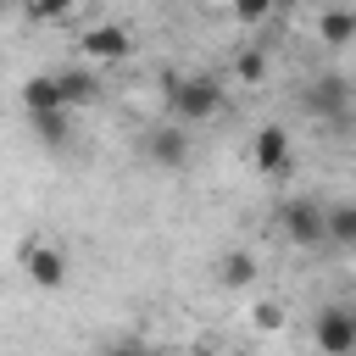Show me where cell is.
Masks as SVG:
<instances>
[{
  "label": "cell",
  "mask_w": 356,
  "mask_h": 356,
  "mask_svg": "<svg viewBox=\"0 0 356 356\" xmlns=\"http://www.w3.org/2000/svg\"><path fill=\"white\" fill-rule=\"evenodd\" d=\"M161 89H167V111L178 122H206L222 111V78H211V72H184V78L167 72Z\"/></svg>",
  "instance_id": "obj_1"
},
{
  "label": "cell",
  "mask_w": 356,
  "mask_h": 356,
  "mask_svg": "<svg viewBox=\"0 0 356 356\" xmlns=\"http://www.w3.org/2000/svg\"><path fill=\"white\" fill-rule=\"evenodd\" d=\"M278 228H284V239L289 245H328V206L323 200H312V195H295V200H284L278 206Z\"/></svg>",
  "instance_id": "obj_2"
},
{
  "label": "cell",
  "mask_w": 356,
  "mask_h": 356,
  "mask_svg": "<svg viewBox=\"0 0 356 356\" xmlns=\"http://www.w3.org/2000/svg\"><path fill=\"white\" fill-rule=\"evenodd\" d=\"M300 106H306L312 117H323V122H345V117H350V106H356V83H350V78H339V72H317V78L306 83Z\"/></svg>",
  "instance_id": "obj_3"
},
{
  "label": "cell",
  "mask_w": 356,
  "mask_h": 356,
  "mask_svg": "<svg viewBox=\"0 0 356 356\" xmlns=\"http://www.w3.org/2000/svg\"><path fill=\"white\" fill-rule=\"evenodd\" d=\"M312 339H317L323 356H356V306L350 300L323 306L317 323H312Z\"/></svg>",
  "instance_id": "obj_4"
},
{
  "label": "cell",
  "mask_w": 356,
  "mask_h": 356,
  "mask_svg": "<svg viewBox=\"0 0 356 356\" xmlns=\"http://www.w3.org/2000/svg\"><path fill=\"white\" fill-rule=\"evenodd\" d=\"M22 273H28V284H39V289H61V284H67V256H61V245L28 239V245H22Z\"/></svg>",
  "instance_id": "obj_5"
},
{
  "label": "cell",
  "mask_w": 356,
  "mask_h": 356,
  "mask_svg": "<svg viewBox=\"0 0 356 356\" xmlns=\"http://www.w3.org/2000/svg\"><path fill=\"white\" fill-rule=\"evenodd\" d=\"M83 56L89 61H128L134 56V33L122 28V22H95V28H83Z\"/></svg>",
  "instance_id": "obj_6"
},
{
  "label": "cell",
  "mask_w": 356,
  "mask_h": 356,
  "mask_svg": "<svg viewBox=\"0 0 356 356\" xmlns=\"http://www.w3.org/2000/svg\"><path fill=\"white\" fill-rule=\"evenodd\" d=\"M145 156H150L156 167L178 172V167L189 161V134H184L178 122H161V128H150V134H145Z\"/></svg>",
  "instance_id": "obj_7"
},
{
  "label": "cell",
  "mask_w": 356,
  "mask_h": 356,
  "mask_svg": "<svg viewBox=\"0 0 356 356\" xmlns=\"http://www.w3.org/2000/svg\"><path fill=\"white\" fill-rule=\"evenodd\" d=\"M250 161H256L267 178L284 172V167H289V128H284V122H261L256 139H250Z\"/></svg>",
  "instance_id": "obj_8"
},
{
  "label": "cell",
  "mask_w": 356,
  "mask_h": 356,
  "mask_svg": "<svg viewBox=\"0 0 356 356\" xmlns=\"http://www.w3.org/2000/svg\"><path fill=\"white\" fill-rule=\"evenodd\" d=\"M56 89H61V106H67V111H78V106H95L100 78H95L89 67H67V72H56Z\"/></svg>",
  "instance_id": "obj_9"
},
{
  "label": "cell",
  "mask_w": 356,
  "mask_h": 356,
  "mask_svg": "<svg viewBox=\"0 0 356 356\" xmlns=\"http://www.w3.org/2000/svg\"><path fill=\"white\" fill-rule=\"evenodd\" d=\"M22 106H28V117H39V111H67V106H61V89H56V72H33V78L22 83Z\"/></svg>",
  "instance_id": "obj_10"
},
{
  "label": "cell",
  "mask_w": 356,
  "mask_h": 356,
  "mask_svg": "<svg viewBox=\"0 0 356 356\" xmlns=\"http://www.w3.org/2000/svg\"><path fill=\"white\" fill-rule=\"evenodd\" d=\"M317 39L323 44H356V11L350 6H328L317 17Z\"/></svg>",
  "instance_id": "obj_11"
},
{
  "label": "cell",
  "mask_w": 356,
  "mask_h": 356,
  "mask_svg": "<svg viewBox=\"0 0 356 356\" xmlns=\"http://www.w3.org/2000/svg\"><path fill=\"white\" fill-rule=\"evenodd\" d=\"M217 284H222V289H245V284H256V256H250V250H228V256L217 261Z\"/></svg>",
  "instance_id": "obj_12"
},
{
  "label": "cell",
  "mask_w": 356,
  "mask_h": 356,
  "mask_svg": "<svg viewBox=\"0 0 356 356\" xmlns=\"http://www.w3.org/2000/svg\"><path fill=\"white\" fill-rule=\"evenodd\" d=\"M328 245H339V250H356V200H339V206H328Z\"/></svg>",
  "instance_id": "obj_13"
},
{
  "label": "cell",
  "mask_w": 356,
  "mask_h": 356,
  "mask_svg": "<svg viewBox=\"0 0 356 356\" xmlns=\"http://www.w3.org/2000/svg\"><path fill=\"white\" fill-rule=\"evenodd\" d=\"M33 134H39L44 145H67V139H72V122H67V111H39V117H33Z\"/></svg>",
  "instance_id": "obj_14"
},
{
  "label": "cell",
  "mask_w": 356,
  "mask_h": 356,
  "mask_svg": "<svg viewBox=\"0 0 356 356\" xmlns=\"http://www.w3.org/2000/svg\"><path fill=\"white\" fill-rule=\"evenodd\" d=\"M250 323H256L261 334H278V328L289 323V312H284V300H256V306H250Z\"/></svg>",
  "instance_id": "obj_15"
},
{
  "label": "cell",
  "mask_w": 356,
  "mask_h": 356,
  "mask_svg": "<svg viewBox=\"0 0 356 356\" xmlns=\"http://www.w3.org/2000/svg\"><path fill=\"white\" fill-rule=\"evenodd\" d=\"M234 72H239V83H261L267 78V50H245Z\"/></svg>",
  "instance_id": "obj_16"
},
{
  "label": "cell",
  "mask_w": 356,
  "mask_h": 356,
  "mask_svg": "<svg viewBox=\"0 0 356 356\" xmlns=\"http://www.w3.org/2000/svg\"><path fill=\"white\" fill-rule=\"evenodd\" d=\"M72 6H78V0H28V17H33V22H61Z\"/></svg>",
  "instance_id": "obj_17"
},
{
  "label": "cell",
  "mask_w": 356,
  "mask_h": 356,
  "mask_svg": "<svg viewBox=\"0 0 356 356\" xmlns=\"http://www.w3.org/2000/svg\"><path fill=\"white\" fill-rule=\"evenodd\" d=\"M100 356H167L161 345H145V339H117V345H106Z\"/></svg>",
  "instance_id": "obj_18"
},
{
  "label": "cell",
  "mask_w": 356,
  "mask_h": 356,
  "mask_svg": "<svg viewBox=\"0 0 356 356\" xmlns=\"http://www.w3.org/2000/svg\"><path fill=\"white\" fill-rule=\"evenodd\" d=\"M273 6H278V0H234V17H239V22H267Z\"/></svg>",
  "instance_id": "obj_19"
},
{
  "label": "cell",
  "mask_w": 356,
  "mask_h": 356,
  "mask_svg": "<svg viewBox=\"0 0 356 356\" xmlns=\"http://www.w3.org/2000/svg\"><path fill=\"white\" fill-rule=\"evenodd\" d=\"M189 356H222V350H211V345H195V350H189Z\"/></svg>",
  "instance_id": "obj_20"
},
{
  "label": "cell",
  "mask_w": 356,
  "mask_h": 356,
  "mask_svg": "<svg viewBox=\"0 0 356 356\" xmlns=\"http://www.w3.org/2000/svg\"><path fill=\"white\" fill-rule=\"evenodd\" d=\"M228 356H250V350H228Z\"/></svg>",
  "instance_id": "obj_21"
},
{
  "label": "cell",
  "mask_w": 356,
  "mask_h": 356,
  "mask_svg": "<svg viewBox=\"0 0 356 356\" xmlns=\"http://www.w3.org/2000/svg\"><path fill=\"white\" fill-rule=\"evenodd\" d=\"M0 6H6V0H0Z\"/></svg>",
  "instance_id": "obj_22"
}]
</instances>
